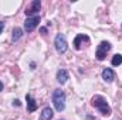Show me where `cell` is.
Masks as SVG:
<instances>
[{
    "label": "cell",
    "instance_id": "obj_11",
    "mask_svg": "<svg viewBox=\"0 0 122 120\" xmlns=\"http://www.w3.org/2000/svg\"><path fill=\"white\" fill-rule=\"evenodd\" d=\"M26 100H27V109H29V112H36L37 103H36V100L33 99V96H31V95H26Z\"/></svg>",
    "mask_w": 122,
    "mask_h": 120
},
{
    "label": "cell",
    "instance_id": "obj_9",
    "mask_svg": "<svg viewBox=\"0 0 122 120\" xmlns=\"http://www.w3.org/2000/svg\"><path fill=\"white\" fill-rule=\"evenodd\" d=\"M53 116H54L53 109L47 106V107L43 109V112H41V115H40V120H51L53 119Z\"/></svg>",
    "mask_w": 122,
    "mask_h": 120
},
{
    "label": "cell",
    "instance_id": "obj_16",
    "mask_svg": "<svg viewBox=\"0 0 122 120\" xmlns=\"http://www.w3.org/2000/svg\"><path fill=\"white\" fill-rule=\"evenodd\" d=\"M13 105H14V106H20V103H19V100H14V102H13Z\"/></svg>",
    "mask_w": 122,
    "mask_h": 120
},
{
    "label": "cell",
    "instance_id": "obj_14",
    "mask_svg": "<svg viewBox=\"0 0 122 120\" xmlns=\"http://www.w3.org/2000/svg\"><path fill=\"white\" fill-rule=\"evenodd\" d=\"M3 28H4V23H3V21H0V34H1Z\"/></svg>",
    "mask_w": 122,
    "mask_h": 120
},
{
    "label": "cell",
    "instance_id": "obj_12",
    "mask_svg": "<svg viewBox=\"0 0 122 120\" xmlns=\"http://www.w3.org/2000/svg\"><path fill=\"white\" fill-rule=\"evenodd\" d=\"M21 35H23V30H21V28H19V27L13 28V35H11V41H13V42H16L17 40H20V38H21Z\"/></svg>",
    "mask_w": 122,
    "mask_h": 120
},
{
    "label": "cell",
    "instance_id": "obj_13",
    "mask_svg": "<svg viewBox=\"0 0 122 120\" xmlns=\"http://www.w3.org/2000/svg\"><path fill=\"white\" fill-rule=\"evenodd\" d=\"M111 64H112L114 66H118V65H121V64H122V55H121V54H115V55L112 57Z\"/></svg>",
    "mask_w": 122,
    "mask_h": 120
},
{
    "label": "cell",
    "instance_id": "obj_6",
    "mask_svg": "<svg viewBox=\"0 0 122 120\" xmlns=\"http://www.w3.org/2000/svg\"><path fill=\"white\" fill-rule=\"evenodd\" d=\"M40 7H41V3L38 1V0H34V1H31V4L29 7H26V16H33V14H36L38 10H40Z\"/></svg>",
    "mask_w": 122,
    "mask_h": 120
},
{
    "label": "cell",
    "instance_id": "obj_17",
    "mask_svg": "<svg viewBox=\"0 0 122 120\" xmlns=\"http://www.w3.org/2000/svg\"><path fill=\"white\" fill-rule=\"evenodd\" d=\"M1 90H3V83L0 82V92H1Z\"/></svg>",
    "mask_w": 122,
    "mask_h": 120
},
{
    "label": "cell",
    "instance_id": "obj_1",
    "mask_svg": "<svg viewBox=\"0 0 122 120\" xmlns=\"http://www.w3.org/2000/svg\"><path fill=\"white\" fill-rule=\"evenodd\" d=\"M92 106L94 107H97L104 116H108V115H111V107H109V105L107 103V100H105V97H102V96H99V95H97V96H94L91 100Z\"/></svg>",
    "mask_w": 122,
    "mask_h": 120
},
{
    "label": "cell",
    "instance_id": "obj_5",
    "mask_svg": "<svg viewBox=\"0 0 122 120\" xmlns=\"http://www.w3.org/2000/svg\"><path fill=\"white\" fill-rule=\"evenodd\" d=\"M40 23V17L38 16H34V17H27V20L24 21V30L27 32H31Z\"/></svg>",
    "mask_w": 122,
    "mask_h": 120
},
{
    "label": "cell",
    "instance_id": "obj_4",
    "mask_svg": "<svg viewBox=\"0 0 122 120\" xmlns=\"http://www.w3.org/2000/svg\"><path fill=\"white\" fill-rule=\"evenodd\" d=\"M109 50H111V44H109L108 41H102V42L98 45L97 51H95V57H97V60L98 61H104Z\"/></svg>",
    "mask_w": 122,
    "mask_h": 120
},
{
    "label": "cell",
    "instance_id": "obj_10",
    "mask_svg": "<svg viewBox=\"0 0 122 120\" xmlns=\"http://www.w3.org/2000/svg\"><path fill=\"white\" fill-rule=\"evenodd\" d=\"M67 79H68V72H67L65 69H60V71L57 72V81H58V83L64 85V83L67 82Z\"/></svg>",
    "mask_w": 122,
    "mask_h": 120
},
{
    "label": "cell",
    "instance_id": "obj_15",
    "mask_svg": "<svg viewBox=\"0 0 122 120\" xmlns=\"http://www.w3.org/2000/svg\"><path fill=\"white\" fill-rule=\"evenodd\" d=\"M40 31H41L43 34H46V32H47V28H44V27H43V28H40Z\"/></svg>",
    "mask_w": 122,
    "mask_h": 120
},
{
    "label": "cell",
    "instance_id": "obj_8",
    "mask_svg": "<svg viewBox=\"0 0 122 120\" xmlns=\"http://www.w3.org/2000/svg\"><path fill=\"white\" fill-rule=\"evenodd\" d=\"M102 78H104L105 82H112L114 78H115V72H114L111 68H105V69L102 71Z\"/></svg>",
    "mask_w": 122,
    "mask_h": 120
},
{
    "label": "cell",
    "instance_id": "obj_3",
    "mask_svg": "<svg viewBox=\"0 0 122 120\" xmlns=\"http://www.w3.org/2000/svg\"><path fill=\"white\" fill-rule=\"evenodd\" d=\"M54 45H56V50L57 52L64 54L68 48V42H67V38L64 34H57L56 35V40H54Z\"/></svg>",
    "mask_w": 122,
    "mask_h": 120
},
{
    "label": "cell",
    "instance_id": "obj_2",
    "mask_svg": "<svg viewBox=\"0 0 122 120\" xmlns=\"http://www.w3.org/2000/svg\"><path fill=\"white\" fill-rule=\"evenodd\" d=\"M53 103L57 112H62L65 109V93L61 89H56L53 93Z\"/></svg>",
    "mask_w": 122,
    "mask_h": 120
},
{
    "label": "cell",
    "instance_id": "obj_7",
    "mask_svg": "<svg viewBox=\"0 0 122 120\" xmlns=\"http://www.w3.org/2000/svg\"><path fill=\"white\" fill-rule=\"evenodd\" d=\"M90 41V38H88V35H85V34H78L75 38H74V45H75V48L77 50H81V44L82 42H88Z\"/></svg>",
    "mask_w": 122,
    "mask_h": 120
}]
</instances>
